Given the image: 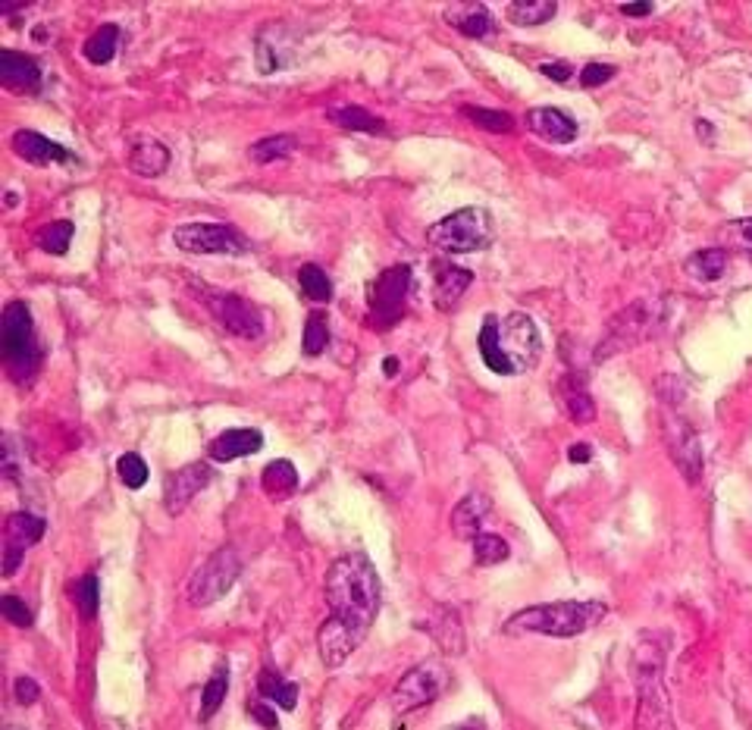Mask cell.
Segmentation results:
<instances>
[{
    "label": "cell",
    "mask_w": 752,
    "mask_h": 730,
    "mask_svg": "<svg viewBox=\"0 0 752 730\" xmlns=\"http://www.w3.org/2000/svg\"><path fill=\"white\" fill-rule=\"evenodd\" d=\"M329 618L317 630V649L326 668H342L358 652L383 605V583L364 552H351L333 561L326 571Z\"/></svg>",
    "instance_id": "1"
},
{
    "label": "cell",
    "mask_w": 752,
    "mask_h": 730,
    "mask_svg": "<svg viewBox=\"0 0 752 730\" xmlns=\"http://www.w3.org/2000/svg\"><path fill=\"white\" fill-rule=\"evenodd\" d=\"M477 351L492 373L514 376V373H527L539 364L543 339H539L536 323L521 311H514L508 317L489 314L480 326Z\"/></svg>",
    "instance_id": "2"
},
{
    "label": "cell",
    "mask_w": 752,
    "mask_h": 730,
    "mask_svg": "<svg viewBox=\"0 0 752 730\" xmlns=\"http://www.w3.org/2000/svg\"><path fill=\"white\" fill-rule=\"evenodd\" d=\"M608 618L605 602H543L530 605L511 615L502 627L505 637H552V640H571L580 633L599 627Z\"/></svg>",
    "instance_id": "3"
},
{
    "label": "cell",
    "mask_w": 752,
    "mask_h": 730,
    "mask_svg": "<svg viewBox=\"0 0 752 730\" xmlns=\"http://www.w3.org/2000/svg\"><path fill=\"white\" fill-rule=\"evenodd\" d=\"M0 348H4L7 376L16 386L29 389L41 370L44 351L38 345L32 308L26 301H10L4 308V317H0Z\"/></svg>",
    "instance_id": "4"
},
{
    "label": "cell",
    "mask_w": 752,
    "mask_h": 730,
    "mask_svg": "<svg viewBox=\"0 0 752 730\" xmlns=\"http://www.w3.org/2000/svg\"><path fill=\"white\" fill-rule=\"evenodd\" d=\"M427 239L449 254H474L492 245L496 226L486 207H461L455 214L427 226Z\"/></svg>",
    "instance_id": "5"
},
{
    "label": "cell",
    "mask_w": 752,
    "mask_h": 730,
    "mask_svg": "<svg viewBox=\"0 0 752 730\" xmlns=\"http://www.w3.org/2000/svg\"><path fill=\"white\" fill-rule=\"evenodd\" d=\"M411 282H414V270L408 264L386 267L370 282V292H367V317L370 320L367 323L373 329H389L402 320V314L408 308Z\"/></svg>",
    "instance_id": "6"
},
{
    "label": "cell",
    "mask_w": 752,
    "mask_h": 730,
    "mask_svg": "<svg viewBox=\"0 0 752 730\" xmlns=\"http://www.w3.org/2000/svg\"><path fill=\"white\" fill-rule=\"evenodd\" d=\"M665 646L643 643L637 649V687H640V727H671L668 696L662 687Z\"/></svg>",
    "instance_id": "7"
},
{
    "label": "cell",
    "mask_w": 752,
    "mask_h": 730,
    "mask_svg": "<svg viewBox=\"0 0 752 730\" xmlns=\"http://www.w3.org/2000/svg\"><path fill=\"white\" fill-rule=\"evenodd\" d=\"M198 298L207 308V314L214 317L226 333L239 336L245 342H254V339L264 336V314L254 301L235 295V292L207 289V286H198Z\"/></svg>",
    "instance_id": "8"
},
{
    "label": "cell",
    "mask_w": 752,
    "mask_h": 730,
    "mask_svg": "<svg viewBox=\"0 0 752 730\" xmlns=\"http://www.w3.org/2000/svg\"><path fill=\"white\" fill-rule=\"evenodd\" d=\"M239 574H242L239 552H235L232 546L217 549L192 574V580H188V605H192V608H210L214 602H220L235 586Z\"/></svg>",
    "instance_id": "9"
},
{
    "label": "cell",
    "mask_w": 752,
    "mask_h": 730,
    "mask_svg": "<svg viewBox=\"0 0 752 730\" xmlns=\"http://www.w3.org/2000/svg\"><path fill=\"white\" fill-rule=\"evenodd\" d=\"M173 245L188 254H229L239 257L251 251V242L235 226L223 223H188L173 229Z\"/></svg>",
    "instance_id": "10"
},
{
    "label": "cell",
    "mask_w": 752,
    "mask_h": 730,
    "mask_svg": "<svg viewBox=\"0 0 752 730\" xmlns=\"http://www.w3.org/2000/svg\"><path fill=\"white\" fill-rule=\"evenodd\" d=\"M449 684V671L439 662H423L411 668L392 690V712L395 715H411L423 705H430L439 699V693Z\"/></svg>",
    "instance_id": "11"
},
{
    "label": "cell",
    "mask_w": 752,
    "mask_h": 730,
    "mask_svg": "<svg viewBox=\"0 0 752 730\" xmlns=\"http://www.w3.org/2000/svg\"><path fill=\"white\" fill-rule=\"evenodd\" d=\"M652 320H655V304H649V301L630 304L627 311H621L615 320H611L608 336L596 348V358H608V355H615V351L640 345L652 333Z\"/></svg>",
    "instance_id": "12"
},
{
    "label": "cell",
    "mask_w": 752,
    "mask_h": 730,
    "mask_svg": "<svg viewBox=\"0 0 752 730\" xmlns=\"http://www.w3.org/2000/svg\"><path fill=\"white\" fill-rule=\"evenodd\" d=\"M665 445L671 452V461L677 464L680 474H684V480L690 486H696L702 480V470H705V455H702L699 433L690 427L684 417H668L665 420Z\"/></svg>",
    "instance_id": "13"
},
{
    "label": "cell",
    "mask_w": 752,
    "mask_h": 730,
    "mask_svg": "<svg viewBox=\"0 0 752 730\" xmlns=\"http://www.w3.org/2000/svg\"><path fill=\"white\" fill-rule=\"evenodd\" d=\"M47 530V521L32 511H16L7 517L4 524V577H16L22 558H26V552L32 546L41 543V536Z\"/></svg>",
    "instance_id": "14"
},
{
    "label": "cell",
    "mask_w": 752,
    "mask_h": 730,
    "mask_svg": "<svg viewBox=\"0 0 752 730\" xmlns=\"http://www.w3.org/2000/svg\"><path fill=\"white\" fill-rule=\"evenodd\" d=\"M210 480H214V467L204 464V461L185 464L176 470V474H170L167 483H163V508H167V514L179 517L188 505L195 502L198 492H204V486Z\"/></svg>",
    "instance_id": "15"
},
{
    "label": "cell",
    "mask_w": 752,
    "mask_h": 730,
    "mask_svg": "<svg viewBox=\"0 0 752 730\" xmlns=\"http://www.w3.org/2000/svg\"><path fill=\"white\" fill-rule=\"evenodd\" d=\"M10 145H13V154L22 157L26 163H32V167H54V163H63V167H66V163H76L73 151H66L60 141H51L47 135L32 132V129L13 132Z\"/></svg>",
    "instance_id": "16"
},
{
    "label": "cell",
    "mask_w": 752,
    "mask_h": 730,
    "mask_svg": "<svg viewBox=\"0 0 752 730\" xmlns=\"http://www.w3.org/2000/svg\"><path fill=\"white\" fill-rule=\"evenodd\" d=\"M0 85L13 94H35L41 88V66L35 57L4 47L0 51Z\"/></svg>",
    "instance_id": "17"
},
{
    "label": "cell",
    "mask_w": 752,
    "mask_h": 730,
    "mask_svg": "<svg viewBox=\"0 0 752 730\" xmlns=\"http://www.w3.org/2000/svg\"><path fill=\"white\" fill-rule=\"evenodd\" d=\"M527 129L539 138L552 141V145H571L577 138V123L558 107H533L527 110Z\"/></svg>",
    "instance_id": "18"
},
{
    "label": "cell",
    "mask_w": 752,
    "mask_h": 730,
    "mask_svg": "<svg viewBox=\"0 0 752 730\" xmlns=\"http://www.w3.org/2000/svg\"><path fill=\"white\" fill-rule=\"evenodd\" d=\"M489 511H492L489 496H483V492H467L452 511V533L461 539V543H474V536L483 533Z\"/></svg>",
    "instance_id": "19"
},
{
    "label": "cell",
    "mask_w": 752,
    "mask_h": 730,
    "mask_svg": "<svg viewBox=\"0 0 752 730\" xmlns=\"http://www.w3.org/2000/svg\"><path fill=\"white\" fill-rule=\"evenodd\" d=\"M264 449V433L261 430H251V427H235V430H226L220 433L214 442H210V458L226 464V461H235V458H245V455H257Z\"/></svg>",
    "instance_id": "20"
},
{
    "label": "cell",
    "mask_w": 752,
    "mask_h": 730,
    "mask_svg": "<svg viewBox=\"0 0 752 730\" xmlns=\"http://www.w3.org/2000/svg\"><path fill=\"white\" fill-rule=\"evenodd\" d=\"M170 160H173L170 148L160 145L157 138H138V141H132V148H129V170L135 176H141V179L163 176L170 167Z\"/></svg>",
    "instance_id": "21"
},
{
    "label": "cell",
    "mask_w": 752,
    "mask_h": 730,
    "mask_svg": "<svg viewBox=\"0 0 752 730\" xmlns=\"http://www.w3.org/2000/svg\"><path fill=\"white\" fill-rule=\"evenodd\" d=\"M470 282H474V273H470V270H461V267H452V264H436L433 304L442 314H449L452 308H458V301L470 289Z\"/></svg>",
    "instance_id": "22"
},
{
    "label": "cell",
    "mask_w": 752,
    "mask_h": 730,
    "mask_svg": "<svg viewBox=\"0 0 752 730\" xmlns=\"http://www.w3.org/2000/svg\"><path fill=\"white\" fill-rule=\"evenodd\" d=\"M417 627L427 630L445 655H461L464 652V630H461V621H458V611L455 608H445L442 605V608H436V618L417 621Z\"/></svg>",
    "instance_id": "23"
},
{
    "label": "cell",
    "mask_w": 752,
    "mask_h": 730,
    "mask_svg": "<svg viewBox=\"0 0 752 730\" xmlns=\"http://www.w3.org/2000/svg\"><path fill=\"white\" fill-rule=\"evenodd\" d=\"M445 22L455 26L464 38H486L492 35V13L483 4H455L445 10Z\"/></svg>",
    "instance_id": "24"
},
{
    "label": "cell",
    "mask_w": 752,
    "mask_h": 730,
    "mask_svg": "<svg viewBox=\"0 0 752 730\" xmlns=\"http://www.w3.org/2000/svg\"><path fill=\"white\" fill-rule=\"evenodd\" d=\"M257 696L270 699L276 709L282 712H295L298 705V684H292V680H286L279 671L273 668H264L261 677H257Z\"/></svg>",
    "instance_id": "25"
},
{
    "label": "cell",
    "mask_w": 752,
    "mask_h": 730,
    "mask_svg": "<svg viewBox=\"0 0 752 730\" xmlns=\"http://www.w3.org/2000/svg\"><path fill=\"white\" fill-rule=\"evenodd\" d=\"M561 402H564V408H568L571 420H577V423H593L596 420V405H593V398H590V392H586V386H583V380L577 373L564 376V380H561Z\"/></svg>",
    "instance_id": "26"
},
{
    "label": "cell",
    "mask_w": 752,
    "mask_h": 730,
    "mask_svg": "<svg viewBox=\"0 0 752 730\" xmlns=\"http://www.w3.org/2000/svg\"><path fill=\"white\" fill-rule=\"evenodd\" d=\"M120 38H123L120 26H113V22H104L101 29H94V32L88 35V41H85V47H82L85 60L94 63V66H107V63L116 57V51H120Z\"/></svg>",
    "instance_id": "27"
},
{
    "label": "cell",
    "mask_w": 752,
    "mask_h": 730,
    "mask_svg": "<svg viewBox=\"0 0 752 730\" xmlns=\"http://www.w3.org/2000/svg\"><path fill=\"white\" fill-rule=\"evenodd\" d=\"M326 120L336 123L339 129H348V132H370V135H376V132L386 129V123L380 120V116H373L370 110H364L358 104H345V107L326 110Z\"/></svg>",
    "instance_id": "28"
},
{
    "label": "cell",
    "mask_w": 752,
    "mask_h": 730,
    "mask_svg": "<svg viewBox=\"0 0 752 730\" xmlns=\"http://www.w3.org/2000/svg\"><path fill=\"white\" fill-rule=\"evenodd\" d=\"M261 486L270 499H289L292 492L298 489V470L292 461L279 458V461H270L264 467V477H261Z\"/></svg>",
    "instance_id": "29"
},
{
    "label": "cell",
    "mask_w": 752,
    "mask_h": 730,
    "mask_svg": "<svg viewBox=\"0 0 752 730\" xmlns=\"http://www.w3.org/2000/svg\"><path fill=\"white\" fill-rule=\"evenodd\" d=\"M687 276L696 282H715L727 273V251L724 248H705L687 257L684 264Z\"/></svg>",
    "instance_id": "30"
},
{
    "label": "cell",
    "mask_w": 752,
    "mask_h": 730,
    "mask_svg": "<svg viewBox=\"0 0 752 730\" xmlns=\"http://www.w3.org/2000/svg\"><path fill=\"white\" fill-rule=\"evenodd\" d=\"M505 13L514 26H543V22H549L558 13V4L555 0H514Z\"/></svg>",
    "instance_id": "31"
},
{
    "label": "cell",
    "mask_w": 752,
    "mask_h": 730,
    "mask_svg": "<svg viewBox=\"0 0 752 730\" xmlns=\"http://www.w3.org/2000/svg\"><path fill=\"white\" fill-rule=\"evenodd\" d=\"M226 693H229V665L220 662L214 668V674H210V680L204 684V690H201V712H198L201 721H210L220 712V705L226 702Z\"/></svg>",
    "instance_id": "32"
},
{
    "label": "cell",
    "mask_w": 752,
    "mask_h": 730,
    "mask_svg": "<svg viewBox=\"0 0 752 730\" xmlns=\"http://www.w3.org/2000/svg\"><path fill=\"white\" fill-rule=\"evenodd\" d=\"M298 148V138L295 135H267L261 141H254V145L248 148V157L254 163H273V160H289Z\"/></svg>",
    "instance_id": "33"
},
{
    "label": "cell",
    "mask_w": 752,
    "mask_h": 730,
    "mask_svg": "<svg viewBox=\"0 0 752 730\" xmlns=\"http://www.w3.org/2000/svg\"><path fill=\"white\" fill-rule=\"evenodd\" d=\"M76 235V223L73 220H54L47 223L44 229H38L35 242L44 254H54V257H63L69 251V242H73Z\"/></svg>",
    "instance_id": "34"
},
{
    "label": "cell",
    "mask_w": 752,
    "mask_h": 730,
    "mask_svg": "<svg viewBox=\"0 0 752 730\" xmlns=\"http://www.w3.org/2000/svg\"><path fill=\"white\" fill-rule=\"evenodd\" d=\"M298 282H301L304 298H311L314 304H326L329 298H333V279H329L326 270H320L317 264H304L298 270Z\"/></svg>",
    "instance_id": "35"
},
{
    "label": "cell",
    "mask_w": 752,
    "mask_h": 730,
    "mask_svg": "<svg viewBox=\"0 0 752 730\" xmlns=\"http://www.w3.org/2000/svg\"><path fill=\"white\" fill-rule=\"evenodd\" d=\"M470 546H474V564H477V568H492V564H502L511 555L508 543L496 533H480V536H474V543H470Z\"/></svg>",
    "instance_id": "36"
},
{
    "label": "cell",
    "mask_w": 752,
    "mask_h": 730,
    "mask_svg": "<svg viewBox=\"0 0 752 730\" xmlns=\"http://www.w3.org/2000/svg\"><path fill=\"white\" fill-rule=\"evenodd\" d=\"M73 602L82 611L85 621H91L94 615H98V605H101V580H98V574H85L73 586Z\"/></svg>",
    "instance_id": "37"
},
{
    "label": "cell",
    "mask_w": 752,
    "mask_h": 730,
    "mask_svg": "<svg viewBox=\"0 0 752 730\" xmlns=\"http://www.w3.org/2000/svg\"><path fill=\"white\" fill-rule=\"evenodd\" d=\"M461 113L467 116L470 123L474 126H480V129H486V132H496V135H502V132H511L514 129V120L505 113V110H489V107H461Z\"/></svg>",
    "instance_id": "38"
},
{
    "label": "cell",
    "mask_w": 752,
    "mask_h": 730,
    "mask_svg": "<svg viewBox=\"0 0 752 730\" xmlns=\"http://www.w3.org/2000/svg\"><path fill=\"white\" fill-rule=\"evenodd\" d=\"M326 345H329V320H326V314L314 311L308 317V323H304V355L317 358L326 351Z\"/></svg>",
    "instance_id": "39"
},
{
    "label": "cell",
    "mask_w": 752,
    "mask_h": 730,
    "mask_svg": "<svg viewBox=\"0 0 752 730\" xmlns=\"http://www.w3.org/2000/svg\"><path fill=\"white\" fill-rule=\"evenodd\" d=\"M116 474H120L126 489H141L148 483V464L141 455L126 452V455H120V461H116Z\"/></svg>",
    "instance_id": "40"
},
{
    "label": "cell",
    "mask_w": 752,
    "mask_h": 730,
    "mask_svg": "<svg viewBox=\"0 0 752 730\" xmlns=\"http://www.w3.org/2000/svg\"><path fill=\"white\" fill-rule=\"evenodd\" d=\"M0 611H4V618H7L13 627H22V630H26V627L35 624L29 605L22 602V599H16V596H4V599H0Z\"/></svg>",
    "instance_id": "41"
},
{
    "label": "cell",
    "mask_w": 752,
    "mask_h": 730,
    "mask_svg": "<svg viewBox=\"0 0 752 730\" xmlns=\"http://www.w3.org/2000/svg\"><path fill=\"white\" fill-rule=\"evenodd\" d=\"M615 73H618V69L611 63H590V66L580 69V85L583 88H599V85L615 79Z\"/></svg>",
    "instance_id": "42"
},
{
    "label": "cell",
    "mask_w": 752,
    "mask_h": 730,
    "mask_svg": "<svg viewBox=\"0 0 752 730\" xmlns=\"http://www.w3.org/2000/svg\"><path fill=\"white\" fill-rule=\"evenodd\" d=\"M248 715H254V721L261 727H279V718H276V709L273 702L257 696V699H248Z\"/></svg>",
    "instance_id": "43"
},
{
    "label": "cell",
    "mask_w": 752,
    "mask_h": 730,
    "mask_svg": "<svg viewBox=\"0 0 752 730\" xmlns=\"http://www.w3.org/2000/svg\"><path fill=\"white\" fill-rule=\"evenodd\" d=\"M13 693H16V702H19V705H32V702H38L41 687L35 684L32 677H19L16 684H13Z\"/></svg>",
    "instance_id": "44"
},
{
    "label": "cell",
    "mask_w": 752,
    "mask_h": 730,
    "mask_svg": "<svg viewBox=\"0 0 752 730\" xmlns=\"http://www.w3.org/2000/svg\"><path fill=\"white\" fill-rule=\"evenodd\" d=\"M539 69H543V76H549L552 82H568L574 76V66L564 63V60H549V63H543Z\"/></svg>",
    "instance_id": "45"
},
{
    "label": "cell",
    "mask_w": 752,
    "mask_h": 730,
    "mask_svg": "<svg viewBox=\"0 0 752 730\" xmlns=\"http://www.w3.org/2000/svg\"><path fill=\"white\" fill-rule=\"evenodd\" d=\"M590 458H593V449L586 442H577V445H571V449H568V461L571 464H590Z\"/></svg>",
    "instance_id": "46"
},
{
    "label": "cell",
    "mask_w": 752,
    "mask_h": 730,
    "mask_svg": "<svg viewBox=\"0 0 752 730\" xmlns=\"http://www.w3.org/2000/svg\"><path fill=\"white\" fill-rule=\"evenodd\" d=\"M737 235H740V245L752 254V220H737L734 226H731Z\"/></svg>",
    "instance_id": "47"
},
{
    "label": "cell",
    "mask_w": 752,
    "mask_h": 730,
    "mask_svg": "<svg viewBox=\"0 0 752 730\" xmlns=\"http://www.w3.org/2000/svg\"><path fill=\"white\" fill-rule=\"evenodd\" d=\"M652 4H621V13L624 16H633V19H643V16H652Z\"/></svg>",
    "instance_id": "48"
},
{
    "label": "cell",
    "mask_w": 752,
    "mask_h": 730,
    "mask_svg": "<svg viewBox=\"0 0 752 730\" xmlns=\"http://www.w3.org/2000/svg\"><path fill=\"white\" fill-rule=\"evenodd\" d=\"M696 135H699V138H705V145H712V138H715V129H712V123H705V120H696Z\"/></svg>",
    "instance_id": "49"
},
{
    "label": "cell",
    "mask_w": 752,
    "mask_h": 730,
    "mask_svg": "<svg viewBox=\"0 0 752 730\" xmlns=\"http://www.w3.org/2000/svg\"><path fill=\"white\" fill-rule=\"evenodd\" d=\"M383 370H386V376H395V373H398V361H395V358H386V361H383Z\"/></svg>",
    "instance_id": "50"
},
{
    "label": "cell",
    "mask_w": 752,
    "mask_h": 730,
    "mask_svg": "<svg viewBox=\"0 0 752 730\" xmlns=\"http://www.w3.org/2000/svg\"><path fill=\"white\" fill-rule=\"evenodd\" d=\"M16 10H26V4H0V13H16Z\"/></svg>",
    "instance_id": "51"
}]
</instances>
